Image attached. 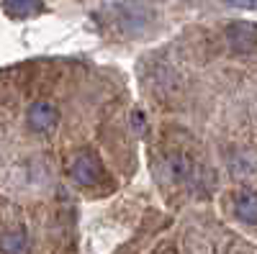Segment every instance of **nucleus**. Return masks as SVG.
<instances>
[{
  "mask_svg": "<svg viewBox=\"0 0 257 254\" xmlns=\"http://www.w3.org/2000/svg\"><path fill=\"white\" fill-rule=\"evenodd\" d=\"M234 216L244 223H257V193L254 190H237L234 193Z\"/></svg>",
  "mask_w": 257,
  "mask_h": 254,
  "instance_id": "39448f33",
  "label": "nucleus"
},
{
  "mask_svg": "<svg viewBox=\"0 0 257 254\" xmlns=\"http://www.w3.org/2000/svg\"><path fill=\"white\" fill-rule=\"evenodd\" d=\"M3 11L11 18H31L41 11V0H3Z\"/></svg>",
  "mask_w": 257,
  "mask_h": 254,
  "instance_id": "0eeeda50",
  "label": "nucleus"
},
{
  "mask_svg": "<svg viewBox=\"0 0 257 254\" xmlns=\"http://www.w3.org/2000/svg\"><path fill=\"white\" fill-rule=\"evenodd\" d=\"M26 249H29V239L24 228L8 231V234L0 236V251L3 254H26Z\"/></svg>",
  "mask_w": 257,
  "mask_h": 254,
  "instance_id": "423d86ee",
  "label": "nucleus"
},
{
  "mask_svg": "<svg viewBox=\"0 0 257 254\" xmlns=\"http://www.w3.org/2000/svg\"><path fill=\"white\" fill-rule=\"evenodd\" d=\"M70 172H72V177H75L80 185H88V187L100 185L103 177H105L103 164H100V159H98L93 152H80V154L72 159V164H70Z\"/></svg>",
  "mask_w": 257,
  "mask_h": 254,
  "instance_id": "f03ea898",
  "label": "nucleus"
},
{
  "mask_svg": "<svg viewBox=\"0 0 257 254\" xmlns=\"http://www.w3.org/2000/svg\"><path fill=\"white\" fill-rule=\"evenodd\" d=\"M167 172L175 182H183V185H193L201 175V167L193 162L190 157L185 154H170L167 157Z\"/></svg>",
  "mask_w": 257,
  "mask_h": 254,
  "instance_id": "20e7f679",
  "label": "nucleus"
},
{
  "mask_svg": "<svg viewBox=\"0 0 257 254\" xmlns=\"http://www.w3.org/2000/svg\"><path fill=\"white\" fill-rule=\"evenodd\" d=\"M226 41L234 52H257V26L244 24V21L229 24L226 26Z\"/></svg>",
  "mask_w": 257,
  "mask_h": 254,
  "instance_id": "7ed1b4c3",
  "label": "nucleus"
},
{
  "mask_svg": "<svg viewBox=\"0 0 257 254\" xmlns=\"http://www.w3.org/2000/svg\"><path fill=\"white\" fill-rule=\"evenodd\" d=\"M26 123L34 134H52L59 123V108L52 100H36L29 105Z\"/></svg>",
  "mask_w": 257,
  "mask_h": 254,
  "instance_id": "f257e3e1",
  "label": "nucleus"
},
{
  "mask_svg": "<svg viewBox=\"0 0 257 254\" xmlns=\"http://www.w3.org/2000/svg\"><path fill=\"white\" fill-rule=\"evenodd\" d=\"M234 8H244V11H257V0H226Z\"/></svg>",
  "mask_w": 257,
  "mask_h": 254,
  "instance_id": "6e6552de",
  "label": "nucleus"
}]
</instances>
